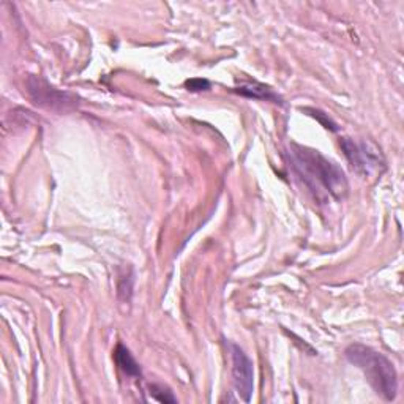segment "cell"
<instances>
[{"instance_id":"7","label":"cell","mask_w":404,"mask_h":404,"mask_svg":"<svg viewBox=\"0 0 404 404\" xmlns=\"http://www.w3.org/2000/svg\"><path fill=\"white\" fill-rule=\"evenodd\" d=\"M114 358H116L117 367L130 378H141V367L139 363L134 360L132 352H130L123 344H117L116 352H114Z\"/></svg>"},{"instance_id":"9","label":"cell","mask_w":404,"mask_h":404,"mask_svg":"<svg viewBox=\"0 0 404 404\" xmlns=\"http://www.w3.org/2000/svg\"><path fill=\"white\" fill-rule=\"evenodd\" d=\"M133 292V278L132 276H123L121 283H118V295L123 300H130Z\"/></svg>"},{"instance_id":"11","label":"cell","mask_w":404,"mask_h":404,"mask_svg":"<svg viewBox=\"0 0 404 404\" xmlns=\"http://www.w3.org/2000/svg\"><path fill=\"white\" fill-rule=\"evenodd\" d=\"M310 112H311V116H315V117H317L319 118V122L324 125V127L326 128H330L332 130V132H337V125H335L332 121H330V118L327 117V116H324V112H321V111H315V109H308Z\"/></svg>"},{"instance_id":"10","label":"cell","mask_w":404,"mask_h":404,"mask_svg":"<svg viewBox=\"0 0 404 404\" xmlns=\"http://www.w3.org/2000/svg\"><path fill=\"white\" fill-rule=\"evenodd\" d=\"M186 89L191 90V92H201V90H209L210 89V82L207 79H201V78H195L190 79V81L185 82Z\"/></svg>"},{"instance_id":"6","label":"cell","mask_w":404,"mask_h":404,"mask_svg":"<svg viewBox=\"0 0 404 404\" xmlns=\"http://www.w3.org/2000/svg\"><path fill=\"white\" fill-rule=\"evenodd\" d=\"M234 92L242 96H248V98L273 101V103H283L280 96L273 92L269 85H264L261 82H242L238 87L234 89Z\"/></svg>"},{"instance_id":"8","label":"cell","mask_w":404,"mask_h":404,"mask_svg":"<svg viewBox=\"0 0 404 404\" xmlns=\"http://www.w3.org/2000/svg\"><path fill=\"white\" fill-rule=\"evenodd\" d=\"M149 394L153 400L158 403H177V398L173 395L168 387L163 384H150L149 385Z\"/></svg>"},{"instance_id":"3","label":"cell","mask_w":404,"mask_h":404,"mask_svg":"<svg viewBox=\"0 0 404 404\" xmlns=\"http://www.w3.org/2000/svg\"><path fill=\"white\" fill-rule=\"evenodd\" d=\"M340 144L344 157L358 174L371 177V175H380L385 170L384 155L374 142L343 138Z\"/></svg>"},{"instance_id":"5","label":"cell","mask_w":404,"mask_h":404,"mask_svg":"<svg viewBox=\"0 0 404 404\" xmlns=\"http://www.w3.org/2000/svg\"><path fill=\"white\" fill-rule=\"evenodd\" d=\"M232 362V380H234V389L237 395L243 401L252 400L254 390V371L253 362L245 354L243 349L238 348L234 343H227Z\"/></svg>"},{"instance_id":"4","label":"cell","mask_w":404,"mask_h":404,"mask_svg":"<svg viewBox=\"0 0 404 404\" xmlns=\"http://www.w3.org/2000/svg\"><path fill=\"white\" fill-rule=\"evenodd\" d=\"M27 92L33 103L49 111L70 112L75 111L79 105L76 95L62 92L39 76H30L27 79Z\"/></svg>"},{"instance_id":"1","label":"cell","mask_w":404,"mask_h":404,"mask_svg":"<svg viewBox=\"0 0 404 404\" xmlns=\"http://www.w3.org/2000/svg\"><path fill=\"white\" fill-rule=\"evenodd\" d=\"M288 153L294 173L316 197L343 199L348 195V179L337 163L330 161L317 150L295 144L291 146Z\"/></svg>"},{"instance_id":"2","label":"cell","mask_w":404,"mask_h":404,"mask_svg":"<svg viewBox=\"0 0 404 404\" xmlns=\"http://www.w3.org/2000/svg\"><path fill=\"white\" fill-rule=\"evenodd\" d=\"M344 354L352 365L362 369L378 395L383 396L385 401L395 400L398 394V376L394 363L389 358L360 343L351 344Z\"/></svg>"}]
</instances>
